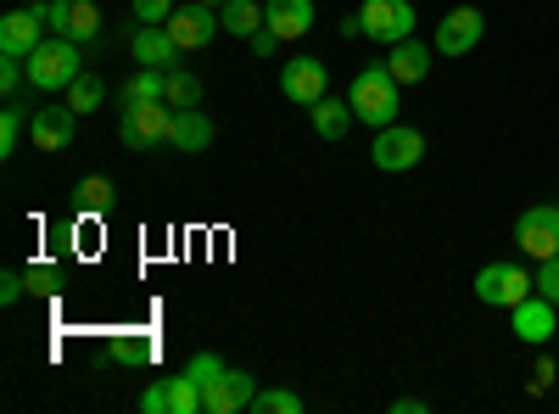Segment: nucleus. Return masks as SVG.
<instances>
[{"instance_id":"nucleus-1","label":"nucleus","mask_w":559,"mask_h":414,"mask_svg":"<svg viewBox=\"0 0 559 414\" xmlns=\"http://www.w3.org/2000/svg\"><path fill=\"white\" fill-rule=\"evenodd\" d=\"M347 102H353L358 123L386 129V123H397V113H403V84L392 79V68H386V62H369V68H358V73H353Z\"/></svg>"},{"instance_id":"nucleus-2","label":"nucleus","mask_w":559,"mask_h":414,"mask_svg":"<svg viewBox=\"0 0 559 414\" xmlns=\"http://www.w3.org/2000/svg\"><path fill=\"white\" fill-rule=\"evenodd\" d=\"M174 134V107L168 102H146V107H123L118 118V141L129 152H152V146H168Z\"/></svg>"},{"instance_id":"nucleus-3","label":"nucleus","mask_w":559,"mask_h":414,"mask_svg":"<svg viewBox=\"0 0 559 414\" xmlns=\"http://www.w3.org/2000/svg\"><path fill=\"white\" fill-rule=\"evenodd\" d=\"M79 79V39H45L39 51L28 57V84L34 90H68Z\"/></svg>"},{"instance_id":"nucleus-4","label":"nucleus","mask_w":559,"mask_h":414,"mask_svg":"<svg viewBox=\"0 0 559 414\" xmlns=\"http://www.w3.org/2000/svg\"><path fill=\"white\" fill-rule=\"evenodd\" d=\"M419 157H426V134L408 129V123H386L376 129V146H369V163L381 174H408Z\"/></svg>"},{"instance_id":"nucleus-5","label":"nucleus","mask_w":559,"mask_h":414,"mask_svg":"<svg viewBox=\"0 0 559 414\" xmlns=\"http://www.w3.org/2000/svg\"><path fill=\"white\" fill-rule=\"evenodd\" d=\"M364 17V39H376V45H397V39H414V0H364L358 7Z\"/></svg>"},{"instance_id":"nucleus-6","label":"nucleus","mask_w":559,"mask_h":414,"mask_svg":"<svg viewBox=\"0 0 559 414\" xmlns=\"http://www.w3.org/2000/svg\"><path fill=\"white\" fill-rule=\"evenodd\" d=\"M532 292H537V281H532L521 263H481V274H476V297L487 308H515Z\"/></svg>"},{"instance_id":"nucleus-7","label":"nucleus","mask_w":559,"mask_h":414,"mask_svg":"<svg viewBox=\"0 0 559 414\" xmlns=\"http://www.w3.org/2000/svg\"><path fill=\"white\" fill-rule=\"evenodd\" d=\"M515 247L543 263V258H559V202H537L515 218Z\"/></svg>"},{"instance_id":"nucleus-8","label":"nucleus","mask_w":559,"mask_h":414,"mask_svg":"<svg viewBox=\"0 0 559 414\" xmlns=\"http://www.w3.org/2000/svg\"><path fill=\"white\" fill-rule=\"evenodd\" d=\"M45 28H51V17H45V7H17L0 17V57H34L45 45Z\"/></svg>"},{"instance_id":"nucleus-9","label":"nucleus","mask_w":559,"mask_h":414,"mask_svg":"<svg viewBox=\"0 0 559 414\" xmlns=\"http://www.w3.org/2000/svg\"><path fill=\"white\" fill-rule=\"evenodd\" d=\"M487 34V17L476 7H453L442 23H437V57H471Z\"/></svg>"},{"instance_id":"nucleus-10","label":"nucleus","mask_w":559,"mask_h":414,"mask_svg":"<svg viewBox=\"0 0 559 414\" xmlns=\"http://www.w3.org/2000/svg\"><path fill=\"white\" fill-rule=\"evenodd\" d=\"M218 28H224V17H218V7H207V0L174 7V17H168V34L179 39V51H202V45H213Z\"/></svg>"},{"instance_id":"nucleus-11","label":"nucleus","mask_w":559,"mask_h":414,"mask_svg":"<svg viewBox=\"0 0 559 414\" xmlns=\"http://www.w3.org/2000/svg\"><path fill=\"white\" fill-rule=\"evenodd\" d=\"M509 331H515L526 347H548V336L559 331V303H548V297H526V303H515L509 308Z\"/></svg>"},{"instance_id":"nucleus-12","label":"nucleus","mask_w":559,"mask_h":414,"mask_svg":"<svg viewBox=\"0 0 559 414\" xmlns=\"http://www.w3.org/2000/svg\"><path fill=\"white\" fill-rule=\"evenodd\" d=\"M324 84H331V73H324L319 57H292L286 68H280V96L297 102V107H313L319 96H331Z\"/></svg>"},{"instance_id":"nucleus-13","label":"nucleus","mask_w":559,"mask_h":414,"mask_svg":"<svg viewBox=\"0 0 559 414\" xmlns=\"http://www.w3.org/2000/svg\"><path fill=\"white\" fill-rule=\"evenodd\" d=\"M252 398H258V376L224 370L218 381L202 387V414H241V409H252Z\"/></svg>"},{"instance_id":"nucleus-14","label":"nucleus","mask_w":559,"mask_h":414,"mask_svg":"<svg viewBox=\"0 0 559 414\" xmlns=\"http://www.w3.org/2000/svg\"><path fill=\"white\" fill-rule=\"evenodd\" d=\"M129 57L140 62V68H157V73H168V68H179V39L168 34V23H140L134 28V39H129Z\"/></svg>"},{"instance_id":"nucleus-15","label":"nucleus","mask_w":559,"mask_h":414,"mask_svg":"<svg viewBox=\"0 0 559 414\" xmlns=\"http://www.w3.org/2000/svg\"><path fill=\"white\" fill-rule=\"evenodd\" d=\"M45 17H51V28L62 39H96L102 34V12H96V0H45Z\"/></svg>"},{"instance_id":"nucleus-16","label":"nucleus","mask_w":559,"mask_h":414,"mask_svg":"<svg viewBox=\"0 0 559 414\" xmlns=\"http://www.w3.org/2000/svg\"><path fill=\"white\" fill-rule=\"evenodd\" d=\"M73 129H79V113L73 107H39L28 118V141H34V152H68L73 146Z\"/></svg>"},{"instance_id":"nucleus-17","label":"nucleus","mask_w":559,"mask_h":414,"mask_svg":"<svg viewBox=\"0 0 559 414\" xmlns=\"http://www.w3.org/2000/svg\"><path fill=\"white\" fill-rule=\"evenodd\" d=\"M386 68H392V79L397 84H419V79H431V62H437V45H419V39H397V45H386Z\"/></svg>"},{"instance_id":"nucleus-18","label":"nucleus","mask_w":559,"mask_h":414,"mask_svg":"<svg viewBox=\"0 0 559 414\" xmlns=\"http://www.w3.org/2000/svg\"><path fill=\"white\" fill-rule=\"evenodd\" d=\"M168 146H174V152H207V146H213V118H207L202 107H179Z\"/></svg>"},{"instance_id":"nucleus-19","label":"nucleus","mask_w":559,"mask_h":414,"mask_svg":"<svg viewBox=\"0 0 559 414\" xmlns=\"http://www.w3.org/2000/svg\"><path fill=\"white\" fill-rule=\"evenodd\" d=\"M263 12H269V28L280 34V39H302L308 28H313V0H263Z\"/></svg>"},{"instance_id":"nucleus-20","label":"nucleus","mask_w":559,"mask_h":414,"mask_svg":"<svg viewBox=\"0 0 559 414\" xmlns=\"http://www.w3.org/2000/svg\"><path fill=\"white\" fill-rule=\"evenodd\" d=\"M353 102L347 96H319L313 107H308V123H313V134H324V141H342V134L353 129Z\"/></svg>"},{"instance_id":"nucleus-21","label":"nucleus","mask_w":559,"mask_h":414,"mask_svg":"<svg viewBox=\"0 0 559 414\" xmlns=\"http://www.w3.org/2000/svg\"><path fill=\"white\" fill-rule=\"evenodd\" d=\"M218 17H224V34H236V39H252V34L269 23L263 0H224V7H218Z\"/></svg>"},{"instance_id":"nucleus-22","label":"nucleus","mask_w":559,"mask_h":414,"mask_svg":"<svg viewBox=\"0 0 559 414\" xmlns=\"http://www.w3.org/2000/svg\"><path fill=\"white\" fill-rule=\"evenodd\" d=\"M163 102L179 113V107H202V79L191 68H168L163 73Z\"/></svg>"},{"instance_id":"nucleus-23","label":"nucleus","mask_w":559,"mask_h":414,"mask_svg":"<svg viewBox=\"0 0 559 414\" xmlns=\"http://www.w3.org/2000/svg\"><path fill=\"white\" fill-rule=\"evenodd\" d=\"M102 102H107V79H102V73H79V79L68 84V107H73L79 118L96 113Z\"/></svg>"},{"instance_id":"nucleus-24","label":"nucleus","mask_w":559,"mask_h":414,"mask_svg":"<svg viewBox=\"0 0 559 414\" xmlns=\"http://www.w3.org/2000/svg\"><path fill=\"white\" fill-rule=\"evenodd\" d=\"M118 102L123 107H146V102H163V73L157 68H140L123 90H118Z\"/></svg>"},{"instance_id":"nucleus-25","label":"nucleus","mask_w":559,"mask_h":414,"mask_svg":"<svg viewBox=\"0 0 559 414\" xmlns=\"http://www.w3.org/2000/svg\"><path fill=\"white\" fill-rule=\"evenodd\" d=\"M168 414H202V381L168 376Z\"/></svg>"},{"instance_id":"nucleus-26","label":"nucleus","mask_w":559,"mask_h":414,"mask_svg":"<svg viewBox=\"0 0 559 414\" xmlns=\"http://www.w3.org/2000/svg\"><path fill=\"white\" fill-rule=\"evenodd\" d=\"M73 202H79L84 213H107V208H112V179H102V174H90V179H79V191H73Z\"/></svg>"},{"instance_id":"nucleus-27","label":"nucleus","mask_w":559,"mask_h":414,"mask_svg":"<svg viewBox=\"0 0 559 414\" xmlns=\"http://www.w3.org/2000/svg\"><path fill=\"white\" fill-rule=\"evenodd\" d=\"M252 414H302V398H297V392H286V387H258Z\"/></svg>"},{"instance_id":"nucleus-28","label":"nucleus","mask_w":559,"mask_h":414,"mask_svg":"<svg viewBox=\"0 0 559 414\" xmlns=\"http://www.w3.org/2000/svg\"><path fill=\"white\" fill-rule=\"evenodd\" d=\"M23 129H28L23 107H17V102H7V107H0V157H12V152H17V141H23Z\"/></svg>"},{"instance_id":"nucleus-29","label":"nucleus","mask_w":559,"mask_h":414,"mask_svg":"<svg viewBox=\"0 0 559 414\" xmlns=\"http://www.w3.org/2000/svg\"><path fill=\"white\" fill-rule=\"evenodd\" d=\"M28 84V57H0V96H17V90Z\"/></svg>"},{"instance_id":"nucleus-30","label":"nucleus","mask_w":559,"mask_h":414,"mask_svg":"<svg viewBox=\"0 0 559 414\" xmlns=\"http://www.w3.org/2000/svg\"><path fill=\"white\" fill-rule=\"evenodd\" d=\"M224 370H229V364H224L218 353H197L191 364H185V376H191V381H202V387H207V381H218Z\"/></svg>"},{"instance_id":"nucleus-31","label":"nucleus","mask_w":559,"mask_h":414,"mask_svg":"<svg viewBox=\"0 0 559 414\" xmlns=\"http://www.w3.org/2000/svg\"><path fill=\"white\" fill-rule=\"evenodd\" d=\"M28 297V269H7V274H0V303H23Z\"/></svg>"},{"instance_id":"nucleus-32","label":"nucleus","mask_w":559,"mask_h":414,"mask_svg":"<svg viewBox=\"0 0 559 414\" xmlns=\"http://www.w3.org/2000/svg\"><path fill=\"white\" fill-rule=\"evenodd\" d=\"M532 281H537V297L559 303V258H543V263H537V274H532Z\"/></svg>"},{"instance_id":"nucleus-33","label":"nucleus","mask_w":559,"mask_h":414,"mask_svg":"<svg viewBox=\"0 0 559 414\" xmlns=\"http://www.w3.org/2000/svg\"><path fill=\"white\" fill-rule=\"evenodd\" d=\"M129 7H134L140 23H168L174 17V0H129Z\"/></svg>"},{"instance_id":"nucleus-34","label":"nucleus","mask_w":559,"mask_h":414,"mask_svg":"<svg viewBox=\"0 0 559 414\" xmlns=\"http://www.w3.org/2000/svg\"><path fill=\"white\" fill-rule=\"evenodd\" d=\"M140 414H168V381H157V387L140 392Z\"/></svg>"},{"instance_id":"nucleus-35","label":"nucleus","mask_w":559,"mask_h":414,"mask_svg":"<svg viewBox=\"0 0 559 414\" xmlns=\"http://www.w3.org/2000/svg\"><path fill=\"white\" fill-rule=\"evenodd\" d=\"M28 292H57V269H45V263H28Z\"/></svg>"},{"instance_id":"nucleus-36","label":"nucleus","mask_w":559,"mask_h":414,"mask_svg":"<svg viewBox=\"0 0 559 414\" xmlns=\"http://www.w3.org/2000/svg\"><path fill=\"white\" fill-rule=\"evenodd\" d=\"M280 45H286V39H280V34H274L269 23H263V28L252 34V51H258V57H274V51H280Z\"/></svg>"},{"instance_id":"nucleus-37","label":"nucleus","mask_w":559,"mask_h":414,"mask_svg":"<svg viewBox=\"0 0 559 414\" xmlns=\"http://www.w3.org/2000/svg\"><path fill=\"white\" fill-rule=\"evenodd\" d=\"M112 358H123V364H140V358H146V342H112Z\"/></svg>"},{"instance_id":"nucleus-38","label":"nucleus","mask_w":559,"mask_h":414,"mask_svg":"<svg viewBox=\"0 0 559 414\" xmlns=\"http://www.w3.org/2000/svg\"><path fill=\"white\" fill-rule=\"evenodd\" d=\"M554 376H559V370H554V358L543 353V358H537V370H532V387H537V392H548V387H554Z\"/></svg>"},{"instance_id":"nucleus-39","label":"nucleus","mask_w":559,"mask_h":414,"mask_svg":"<svg viewBox=\"0 0 559 414\" xmlns=\"http://www.w3.org/2000/svg\"><path fill=\"white\" fill-rule=\"evenodd\" d=\"M431 403L426 398H392V414H426Z\"/></svg>"},{"instance_id":"nucleus-40","label":"nucleus","mask_w":559,"mask_h":414,"mask_svg":"<svg viewBox=\"0 0 559 414\" xmlns=\"http://www.w3.org/2000/svg\"><path fill=\"white\" fill-rule=\"evenodd\" d=\"M336 34H342V39H364V17H358V12H353V17H342V23H336Z\"/></svg>"},{"instance_id":"nucleus-41","label":"nucleus","mask_w":559,"mask_h":414,"mask_svg":"<svg viewBox=\"0 0 559 414\" xmlns=\"http://www.w3.org/2000/svg\"><path fill=\"white\" fill-rule=\"evenodd\" d=\"M207 7H224V0H207Z\"/></svg>"}]
</instances>
